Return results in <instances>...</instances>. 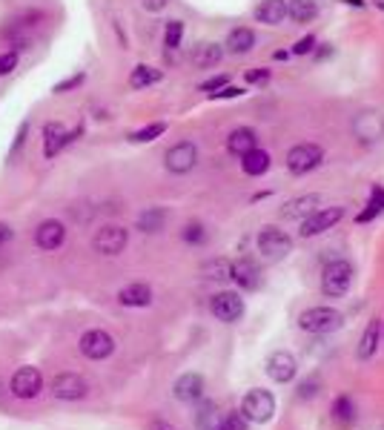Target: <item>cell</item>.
I'll list each match as a JSON object with an SVG mask.
<instances>
[{
	"label": "cell",
	"instance_id": "obj_1",
	"mask_svg": "<svg viewBox=\"0 0 384 430\" xmlns=\"http://www.w3.org/2000/svg\"><path fill=\"white\" fill-rule=\"evenodd\" d=\"M353 264L347 258H336L324 267V273H321V293L327 298H342L350 287H353Z\"/></svg>",
	"mask_w": 384,
	"mask_h": 430
},
{
	"label": "cell",
	"instance_id": "obj_2",
	"mask_svg": "<svg viewBox=\"0 0 384 430\" xmlns=\"http://www.w3.org/2000/svg\"><path fill=\"white\" fill-rule=\"evenodd\" d=\"M344 325V315L336 310V307H310L298 315V327L304 333H315V336H324V333H333Z\"/></svg>",
	"mask_w": 384,
	"mask_h": 430
},
{
	"label": "cell",
	"instance_id": "obj_3",
	"mask_svg": "<svg viewBox=\"0 0 384 430\" xmlns=\"http://www.w3.org/2000/svg\"><path fill=\"white\" fill-rule=\"evenodd\" d=\"M241 416L247 422H255V424H267L272 416H276V396L264 388H252L244 402H241Z\"/></svg>",
	"mask_w": 384,
	"mask_h": 430
},
{
	"label": "cell",
	"instance_id": "obj_4",
	"mask_svg": "<svg viewBox=\"0 0 384 430\" xmlns=\"http://www.w3.org/2000/svg\"><path fill=\"white\" fill-rule=\"evenodd\" d=\"M255 244H258V252L267 261H279V258H284V255L293 252V238L284 230H279V227H264L258 233Z\"/></svg>",
	"mask_w": 384,
	"mask_h": 430
},
{
	"label": "cell",
	"instance_id": "obj_5",
	"mask_svg": "<svg viewBox=\"0 0 384 430\" xmlns=\"http://www.w3.org/2000/svg\"><path fill=\"white\" fill-rule=\"evenodd\" d=\"M344 219V209L342 207H321V209H313L310 215L301 219V236L304 238H315L327 230H333L339 221Z\"/></svg>",
	"mask_w": 384,
	"mask_h": 430
},
{
	"label": "cell",
	"instance_id": "obj_6",
	"mask_svg": "<svg viewBox=\"0 0 384 430\" xmlns=\"http://www.w3.org/2000/svg\"><path fill=\"white\" fill-rule=\"evenodd\" d=\"M324 161V149L318 144H296L287 152V170L293 175H307Z\"/></svg>",
	"mask_w": 384,
	"mask_h": 430
},
{
	"label": "cell",
	"instance_id": "obj_7",
	"mask_svg": "<svg viewBox=\"0 0 384 430\" xmlns=\"http://www.w3.org/2000/svg\"><path fill=\"white\" fill-rule=\"evenodd\" d=\"M195 164H198V146L192 141H178L175 146L167 149V158H163V167L173 175H187L195 170Z\"/></svg>",
	"mask_w": 384,
	"mask_h": 430
},
{
	"label": "cell",
	"instance_id": "obj_8",
	"mask_svg": "<svg viewBox=\"0 0 384 430\" xmlns=\"http://www.w3.org/2000/svg\"><path fill=\"white\" fill-rule=\"evenodd\" d=\"M127 241H129V233H127L124 227L106 224V227H100V230L95 233L92 247H95V252H100V255H121L124 247H127Z\"/></svg>",
	"mask_w": 384,
	"mask_h": 430
},
{
	"label": "cell",
	"instance_id": "obj_9",
	"mask_svg": "<svg viewBox=\"0 0 384 430\" xmlns=\"http://www.w3.org/2000/svg\"><path fill=\"white\" fill-rule=\"evenodd\" d=\"M86 393H89V385L78 373H58L52 379V396L61 399V402H78Z\"/></svg>",
	"mask_w": 384,
	"mask_h": 430
},
{
	"label": "cell",
	"instance_id": "obj_10",
	"mask_svg": "<svg viewBox=\"0 0 384 430\" xmlns=\"http://www.w3.org/2000/svg\"><path fill=\"white\" fill-rule=\"evenodd\" d=\"M209 310L218 321H224V325H233L244 315V298L233 290H224V293H215L212 301H209Z\"/></svg>",
	"mask_w": 384,
	"mask_h": 430
},
{
	"label": "cell",
	"instance_id": "obj_11",
	"mask_svg": "<svg viewBox=\"0 0 384 430\" xmlns=\"http://www.w3.org/2000/svg\"><path fill=\"white\" fill-rule=\"evenodd\" d=\"M78 347H81V353H83L86 359L100 361V359H109V356L115 353V339L109 336L106 330H86V333L81 336Z\"/></svg>",
	"mask_w": 384,
	"mask_h": 430
},
{
	"label": "cell",
	"instance_id": "obj_12",
	"mask_svg": "<svg viewBox=\"0 0 384 430\" xmlns=\"http://www.w3.org/2000/svg\"><path fill=\"white\" fill-rule=\"evenodd\" d=\"M353 135L361 141V144H376L384 138V115L376 112V110H367V112H359L353 118Z\"/></svg>",
	"mask_w": 384,
	"mask_h": 430
},
{
	"label": "cell",
	"instance_id": "obj_13",
	"mask_svg": "<svg viewBox=\"0 0 384 430\" xmlns=\"http://www.w3.org/2000/svg\"><path fill=\"white\" fill-rule=\"evenodd\" d=\"M296 373H298V361L290 350H276V353H269L267 359V376L272 382H279V385H287L296 379Z\"/></svg>",
	"mask_w": 384,
	"mask_h": 430
},
{
	"label": "cell",
	"instance_id": "obj_14",
	"mask_svg": "<svg viewBox=\"0 0 384 430\" xmlns=\"http://www.w3.org/2000/svg\"><path fill=\"white\" fill-rule=\"evenodd\" d=\"M9 390H12V396H18V399H35V396L43 390V376H40V370H37V367H21V370H15L12 382H9Z\"/></svg>",
	"mask_w": 384,
	"mask_h": 430
},
{
	"label": "cell",
	"instance_id": "obj_15",
	"mask_svg": "<svg viewBox=\"0 0 384 430\" xmlns=\"http://www.w3.org/2000/svg\"><path fill=\"white\" fill-rule=\"evenodd\" d=\"M81 132H83L81 127L69 135L64 124H54V121H52V124H46V127H43V155H46V158H54L64 146H69Z\"/></svg>",
	"mask_w": 384,
	"mask_h": 430
},
{
	"label": "cell",
	"instance_id": "obj_16",
	"mask_svg": "<svg viewBox=\"0 0 384 430\" xmlns=\"http://www.w3.org/2000/svg\"><path fill=\"white\" fill-rule=\"evenodd\" d=\"M64 241H66V227H64V221H58V219H46V221L35 230V244H37L40 250H46V252L58 250Z\"/></svg>",
	"mask_w": 384,
	"mask_h": 430
},
{
	"label": "cell",
	"instance_id": "obj_17",
	"mask_svg": "<svg viewBox=\"0 0 384 430\" xmlns=\"http://www.w3.org/2000/svg\"><path fill=\"white\" fill-rule=\"evenodd\" d=\"M230 279L241 287V290H258L261 284V276H258V267L252 258H238L235 264H230Z\"/></svg>",
	"mask_w": 384,
	"mask_h": 430
},
{
	"label": "cell",
	"instance_id": "obj_18",
	"mask_svg": "<svg viewBox=\"0 0 384 430\" xmlns=\"http://www.w3.org/2000/svg\"><path fill=\"white\" fill-rule=\"evenodd\" d=\"M173 393H175L178 402H187V405L198 402L204 396V376L201 373H184V376H178L175 385H173Z\"/></svg>",
	"mask_w": 384,
	"mask_h": 430
},
{
	"label": "cell",
	"instance_id": "obj_19",
	"mask_svg": "<svg viewBox=\"0 0 384 430\" xmlns=\"http://www.w3.org/2000/svg\"><path fill=\"white\" fill-rule=\"evenodd\" d=\"M378 339H381V321L373 318V321H367V327H364L361 339H359L356 356H359L361 361H370V359L376 356V350H378Z\"/></svg>",
	"mask_w": 384,
	"mask_h": 430
},
{
	"label": "cell",
	"instance_id": "obj_20",
	"mask_svg": "<svg viewBox=\"0 0 384 430\" xmlns=\"http://www.w3.org/2000/svg\"><path fill=\"white\" fill-rule=\"evenodd\" d=\"M118 301L124 307H149L152 304V287L144 281H132L118 293Z\"/></svg>",
	"mask_w": 384,
	"mask_h": 430
},
{
	"label": "cell",
	"instance_id": "obj_21",
	"mask_svg": "<svg viewBox=\"0 0 384 430\" xmlns=\"http://www.w3.org/2000/svg\"><path fill=\"white\" fill-rule=\"evenodd\" d=\"M321 198L315 195V192H310V195H298V198H293V201H287L284 207H281V219L284 221H296V219H304V215H310L313 209H315V204H318Z\"/></svg>",
	"mask_w": 384,
	"mask_h": 430
},
{
	"label": "cell",
	"instance_id": "obj_22",
	"mask_svg": "<svg viewBox=\"0 0 384 430\" xmlns=\"http://www.w3.org/2000/svg\"><path fill=\"white\" fill-rule=\"evenodd\" d=\"M255 18L258 23H267V26H281L287 18V0H264L255 9Z\"/></svg>",
	"mask_w": 384,
	"mask_h": 430
},
{
	"label": "cell",
	"instance_id": "obj_23",
	"mask_svg": "<svg viewBox=\"0 0 384 430\" xmlns=\"http://www.w3.org/2000/svg\"><path fill=\"white\" fill-rule=\"evenodd\" d=\"M258 146V138H255V129H250V127H238V129H233L230 132V138H227V149L233 152V155H247L250 149H255Z\"/></svg>",
	"mask_w": 384,
	"mask_h": 430
},
{
	"label": "cell",
	"instance_id": "obj_24",
	"mask_svg": "<svg viewBox=\"0 0 384 430\" xmlns=\"http://www.w3.org/2000/svg\"><path fill=\"white\" fill-rule=\"evenodd\" d=\"M221 58H224L221 43H198L192 49V64L201 66V69H209L215 64H221Z\"/></svg>",
	"mask_w": 384,
	"mask_h": 430
},
{
	"label": "cell",
	"instance_id": "obj_25",
	"mask_svg": "<svg viewBox=\"0 0 384 430\" xmlns=\"http://www.w3.org/2000/svg\"><path fill=\"white\" fill-rule=\"evenodd\" d=\"M224 46H227L230 55H247V52H252V46H255V32L247 29V26H238V29L230 32Z\"/></svg>",
	"mask_w": 384,
	"mask_h": 430
},
{
	"label": "cell",
	"instance_id": "obj_26",
	"mask_svg": "<svg viewBox=\"0 0 384 430\" xmlns=\"http://www.w3.org/2000/svg\"><path fill=\"white\" fill-rule=\"evenodd\" d=\"M269 152H264V149H250L247 155H241V170L247 173V175H252V178H258V175H264L267 170H269Z\"/></svg>",
	"mask_w": 384,
	"mask_h": 430
},
{
	"label": "cell",
	"instance_id": "obj_27",
	"mask_svg": "<svg viewBox=\"0 0 384 430\" xmlns=\"http://www.w3.org/2000/svg\"><path fill=\"white\" fill-rule=\"evenodd\" d=\"M163 224H167V209L163 207H146L138 215V230L141 233H161Z\"/></svg>",
	"mask_w": 384,
	"mask_h": 430
},
{
	"label": "cell",
	"instance_id": "obj_28",
	"mask_svg": "<svg viewBox=\"0 0 384 430\" xmlns=\"http://www.w3.org/2000/svg\"><path fill=\"white\" fill-rule=\"evenodd\" d=\"M287 18L296 23H313L318 18V4L315 0H287Z\"/></svg>",
	"mask_w": 384,
	"mask_h": 430
},
{
	"label": "cell",
	"instance_id": "obj_29",
	"mask_svg": "<svg viewBox=\"0 0 384 430\" xmlns=\"http://www.w3.org/2000/svg\"><path fill=\"white\" fill-rule=\"evenodd\" d=\"M163 75H161V69H155V66H135L132 69V75H129V86L132 89H144V86H152V83H158Z\"/></svg>",
	"mask_w": 384,
	"mask_h": 430
},
{
	"label": "cell",
	"instance_id": "obj_30",
	"mask_svg": "<svg viewBox=\"0 0 384 430\" xmlns=\"http://www.w3.org/2000/svg\"><path fill=\"white\" fill-rule=\"evenodd\" d=\"M333 419L339 424H353L356 422V402L350 396H339L333 402Z\"/></svg>",
	"mask_w": 384,
	"mask_h": 430
},
{
	"label": "cell",
	"instance_id": "obj_31",
	"mask_svg": "<svg viewBox=\"0 0 384 430\" xmlns=\"http://www.w3.org/2000/svg\"><path fill=\"white\" fill-rule=\"evenodd\" d=\"M163 132H167V124H149V127H144V129H135L132 135H129V141L132 144H149V141H155V138H161Z\"/></svg>",
	"mask_w": 384,
	"mask_h": 430
},
{
	"label": "cell",
	"instance_id": "obj_32",
	"mask_svg": "<svg viewBox=\"0 0 384 430\" xmlns=\"http://www.w3.org/2000/svg\"><path fill=\"white\" fill-rule=\"evenodd\" d=\"M218 422V407H215V402H204L201 407H198V416H195V424L201 427V430H212V424Z\"/></svg>",
	"mask_w": 384,
	"mask_h": 430
},
{
	"label": "cell",
	"instance_id": "obj_33",
	"mask_svg": "<svg viewBox=\"0 0 384 430\" xmlns=\"http://www.w3.org/2000/svg\"><path fill=\"white\" fill-rule=\"evenodd\" d=\"M204 276H206V279H215V281H224V279H230V261H224V258H215V261L204 264Z\"/></svg>",
	"mask_w": 384,
	"mask_h": 430
},
{
	"label": "cell",
	"instance_id": "obj_34",
	"mask_svg": "<svg viewBox=\"0 0 384 430\" xmlns=\"http://www.w3.org/2000/svg\"><path fill=\"white\" fill-rule=\"evenodd\" d=\"M212 430H247V419L241 413H227L218 416V422L212 424Z\"/></svg>",
	"mask_w": 384,
	"mask_h": 430
},
{
	"label": "cell",
	"instance_id": "obj_35",
	"mask_svg": "<svg viewBox=\"0 0 384 430\" xmlns=\"http://www.w3.org/2000/svg\"><path fill=\"white\" fill-rule=\"evenodd\" d=\"M381 212H384V190H373L370 204H367V209L359 215V221H370L373 215H381Z\"/></svg>",
	"mask_w": 384,
	"mask_h": 430
},
{
	"label": "cell",
	"instance_id": "obj_36",
	"mask_svg": "<svg viewBox=\"0 0 384 430\" xmlns=\"http://www.w3.org/2000/svg\"><path fill=\"white\" fill-rule=\"evenodd\" d=\"M181 37H184V23L181 21H170L167 32H163V43H167V49H178Z\"/></svg>",
	"mask_w": 384,
	"mask_h": 430
},
{
	"label": "cell",
	"instance_id": "obj_37",
	"mask_svg": "<svg viewBox=\"0 0 384 430\" xmlns=\"http://www.w3.org/2000/svg\"><path fill=\"white\" fill-rule=\"evenodd\" d=\"M184 241H190V244H204V241H206V230H204L198 221H192V224L184 227Z\"/></svg>",
	"mask_w": 384,
	"mask_h": 430
},
{
	"label": "cell",
	"instance_id": "obj_38",
	"mask_svg": "<svg viewBox=\"0 0 384 430\" xmlns=\"http://www.w3.org/2000/svg\"><path fill=\"white\" fill-rule=\"evenodd\" d=\"M83 78H86V75H83V72H78V75H72V78H66V81H61V83H54V89H52V92H54V95H64V92H69V89H75V86H81V83H83Z\"/></svg>",
	"mask_w": 384,
	"mask_h": 430
},
{
	"label": "cell",
	"instance_id": "obj_39",
	"mask_svg": "<svg viewBox=\"0 0 384 430\" xmlns=\"http://www.w3.org/2000/svg\"><path fill=\"white\" fill-rule=\"evenodd\" d=\"M18 69V52H4L0 55V75H9Z\"/></svg>",
	"mask_w": 384,
	"mask_h": 430
},
{
	"label": "cell",
	"instance_id": "obj_40",
	"mask_svg": "<svg viewBox=\"0 0 384 430\" xmlns=\"http://www.w3.org/2000/svg\"><path fill=\"white\" fill-rule=\"evenodd\" d=\"M238 95H244V89H238V86H221L218 92H212V98H215V100H224V98H238Z\"/></svg>",
	"mask_w": 384,
	"mask_h": 430
},
{
	"label": "cell",
	"instance_id": "obj_41",
	"mask_svg": "<svg viewBox=\"0 0 384 430\" xmlns=\"http://www.w3.org/2000/svg\"><path fill=\"white\" fill-rule=\"evenodd\" d=\"M315 388H318V379H310V382H301V385H298V396H301V399H313V396L318 393Z\"/></svg>",
	"mask_w": 384,
	"mask_h": 430
},
{
	"label": "cell",
	"instance_id": "obj_42",
	"mask_svg": "<svg viewBox=\"0 0 384 430\" xmlns=\"http://www.w3.org/2000/svg\"><path fill=\"white\" fill-rule=\"evenodd\" d=\"M26 135H29V121H23V124L18 127V138H15V144H12V155L26 144Z\"/></svg>",
	"mask_w": 384,
	"mask_h": 430
},
{
	"label": "cell",
	"instance_id": "obj_43",
	"mask_svg": "<svg viewBox=\"0 0 384 430\" xmlns=\"http://www.w3.org/2000/svg\"><path fill=\"white\" fill-rule=\"evenodd\" d=\"M141 6L146 12H163V9L170 6V0H141Z\"/></svg>",
	"mask_w": 384,
	"mask_h": 430
},
{
	"label": "cell",
	"instance_id": "obj_44",
	"mask_svg": "<svg viewBox=\"0 0 384 430\" xmlns=\"http://www.w3.org/2000/svg\"><path fill=\"white\" fill-rule=\"evenodd\" d=\"M313 46H315V37H313V35H307V37H301V40L296 43V49H293V52H296V55H304V52H313Z\"/></svg>",
	"mask_w": 384,
	"mask_h": 430
},
{
	"label": "cell",
	"instance_id": "obj_45",
	"mask_svg": "<svg viewBox=\"0 0 384 430\" xmlns=\"http://www.w3.org/2000/svg\"><path fill=\"white\" fill-rule=\"evenodd\" d=\"M221 86H227V75H221V78H212V81H206V83H204L201 89L212 95V92H218V89H221Z\"/></svg>",
	"mask_w": 384,
	"mask_h": 430
},
{
	"label": "cell",
	"instance_id": "obj_46",
	"mask_svg": "<svg viewBox=\"0 0 384 430\" xmlns=\"http://www.w3.org/2000/svg\"><path fill=\"white\" fill-rule=\"evenodd\" d=\"M247 81H250V83H267V81H269V72H267V69H261V72H247Z\"/></svg>",
	"mask_w": 384,
	"mask_h": 430
},
{
	"label": "cell",
	"instance_id": "obj_47",
	"mask_svg": "<svg viewBox=\"0 0 384 430\" xmlns=\"http://www.w3.org/2000/svg\"><path fill=\"white\" fill-rule=\"evenodd\" d=\"M9 238H12V227L9 224H0V244L9 241Z\"/></svg>",
	"mask_w": 384,
	"mask_h": 430
},
{
	"label": "cell",
	"instance_id": "obj_48",
	"mask_svg": "<svg viewBox=\"0 0 384 430\" xmlns=\"http://www.w3.org/2000/svg\"><path fill=\"white\" fill-rule=\"evenodd\" d=\"M146 430H178V427H173V424H167V422H152Z\"/></svg>",
	"mask_w": 384,
	"mask_h": 430
},
{
	"label": "cell",
	"instance_id": "obj_49",
	"mask_svg": "<svg viewBox=\"0 0 384 430\" xmlns=\"http://www.w3.org/2000/svg\"><path fill=\"white\" fill-rule=\"evenodd\" d=\"M376 430H384V424H381V427H376Z\"/></svg>",
	"mask_w": 384,
	"mask_h": 430
}]
</instances>
